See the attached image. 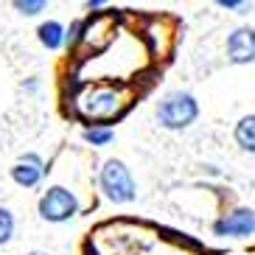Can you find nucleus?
I'll return each mask as SVG.
<instances>
[{"label": "nucleus", "mask_w": 255, "mask_h": 255, "mask_svg": "<svg viewBox=\"0 0 255 255\" xmlns=\"http://www.w3.org/2000/svg\"><path fill=\"white\" fill-rule=\"evenodd\" d=\"M199 115V104L191 93H168L157 104V121L165 129H185Z\"/></svg>", "instance_id": "nucleus-1"}, {"label": "nucleus", "mask_w": 255, "mask_h": 255, "mask_svg": "<svg viewBox=\"0 0 255 255\" xmlns=\"http://www.w3.org/2000/svg\"><path fill=\"white\" fill-rule=\"evenodd\" d=\"M101 191L107 194V199H113L115 205L132 202L135 199V180L129 168L121 160H107L104 168H101Z\"/></svg>", "instance_id": "nucleus-2"}, {"label": "nucleus", "mask_w": 255, "mask_h": 255, "mask_svg": "<svg viewBox=\"0 0 255 255\" xmlns=\"http://www.w3.org/2000/svg\"><path fill=\"white\" fill-rule=\"evenodd\" d=\"M76 213H79V202H76V196L70 194L68 188H62V185L48 188L42 194V199H39V216L45 222H68Z\"/></svg>", "instance_id": "nucleus-3"}, {"label": "nucleus", "mask_w": 255, "mask_h": 255, "mask_svg": "<svg viewBox=\"0 0 255 255\" xmlns=\"http://www.w3.org/2000/svg\"><path fill=\"white\" fill-rule=\"evenodd\" d=\"M76 107L87 118H110V115L118 113L121 96L115 90H110V87H96V90H87L84 96H79Z\"/></svg>", "instance_id": "nucleus-4"}, {"label": "nucleus", "mask_w": 255, "mask_h": 255, "mask_svg": "<svg viewBox=\"0 0 255 255\" xmlns=\"http://www.w3.org/2000/svg\"><path fill=\"white\" fill-rule=\"evenodd\" d=\"M213 233L222 236V239H247L255 233V210L253 208H236L230 210L227 216H222L213 225Z\"/></svg>", "instance_id": "nucleus-5"}, {"label": "nucleus", "mask_w": 255, "mask_h": 255, "mask_svg": "<svg viewBox=\"0 0 255 255\" xmlns=\"http://www.w3.org/2000/svg\"><path fill=\"white\" fill-rule=\"evenodd\" d=\"M227 59L233 65H247L255 62V28L241 25L227 37Z\"/></svg>", "instance_id": "nucleus-6"}, {"label": "nucleus", "mask_w": 255, "mask_h": 255, "mask_svg": "<svg viewBox=\"0 0 255 255\" xmlns=\"http://www.w3.org/2000/svg\"><path fill=\"white\" fill-rule=\"evenodd\" d=\"M42 174H45L42 160H39L37 154H23V157L14 163V168H11V180L23 188H34L42 180Z\"/></svg>", "instance_id": "nucleus-7"}, {"label": "nucleus", "mask_w": 255, "mask_h": 255, "mask_svg": "<svg viewBox=\"0 0 255 255\" xmlns=\"http://www.w3.org/2000/svg\"><path fill=\"white\" fill-rule=\"evenodd\" d=\"M236 143H239L244 151H253L255 154V115H244V118L236 124Z\"/></svg>", "instance_id": "nucleus-8"}, {"label": "nucleus", "mask_w": 255, "mask_h": 255, "mask_svg": "<svg viewBox=\"0 0 255 255\" xmlns=\"http://www.w3.org/2000/svg\"><path fill=\"white\" fill-rule=\"evenodd\" d=\"M39 42H42L45 48H51V51L62 48V42H65V28H62L56 20L42 23V25H39Z\"/></svg>", "instance_id": "nucleus-9"}, {"label": "nucleus", "mask_w": 255, "mask_h": 255, "mask_svg": "<svg viewBox=\"0 0 255 255\" xmlns=\"http://www.w3.org/2000/svg\"><path fill=\"white\" fill-rule=\"evenodd\" d=\"M84 140L93 143V146H107L113 140V129L107 127H93V129H84Z\"/></svg>", "instance_id": "nucleus-10"}, {"label": "nucleus", "mask_w": 255, "mask_h": 255, "mask_svg": "<svg viewBox=\"0 0 255 255\" xmlns=\"http://www.w3.org/2000/svg\"><path fill=\"white\" fill-rule=\"evenodd\" d=\"M14 233V216L8 208H0V244H6Z\"/></svg>", "instance_id": "nucleus-11"}, {"label": "nucleus", "mask_w": 255, "mask_h": 255, "mask_svg": "<svg viewBox=\"0 0 255 255\" xmlns=\"http://www.w3.org/2000/svg\"><path fill=\"white\" fill-rule=\"evenodd\" d=\"M14 8L20 14H39L45 8V0H14Z\"/></svg>", "instance_id": "nucleus-12"}, {"label": "nucleus", "mask_w": 255, "mask_h": 255, "mask_svg": "<svg viewBox=\"0 0 255 255\" xmlns=\"http://www.w3.org/2000/svg\"><path fill=\"white\" fill-rule=\"evenodd\" d=\"M219 6H222V8H239V11H247L250 3H239V0H219Z\"/></svg>", "instance_id": "nucleus-13"}, {"label": "nucleus", "mask_w": 255, "mask_h": 255, "mask_svg": "<svg viewBox=\"0 0 255 255\" xmlns=\"http://www.w3.org/2000/svg\"><path fill=\"white\" fill-rule=\"evenodd\" d=\"M28 255H48V253H28Z\"/></svg>", "instance_id": "nucleus-14"}]
</instances>
